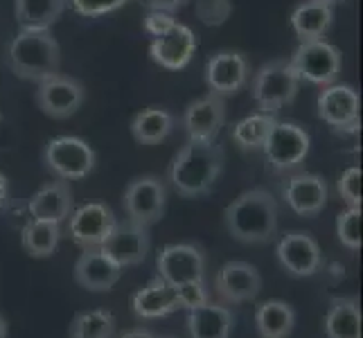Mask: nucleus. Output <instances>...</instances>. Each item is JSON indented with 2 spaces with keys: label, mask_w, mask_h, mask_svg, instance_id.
I'll return each mask as SVG.
<instances>
[{
  "label": "nucleus",
  "mask_w": 363,
  "mask_h": 338,
  "mask_svg": "<svg viewBox=\"0 0 363 338\" xmlns=\"http://www.w3.org/2000/svg\"><path fill=\"white\" fill-rule=\"evenodd\" d=\"M223 162H226V152L217 140H190L172 160L169 183L183 198L206 196L217 185Z\"/></svg>",
  "instance_id": "nucleus-1"
},
{
  "label": "nucleus",
  "mask_w": 363,
  "mask_h": 338,
  "mask_svg": "<svg viewBox=\"0 0 363 338\" xmlns=\"http://www.w3.org/2000/svg\"><path fill=\"white\" fill-rule=\"evenodd\" d=\"M223 225L242 244H269L278 235V203L264 187L246 190L223 210Z\"/></svg>",
  "instance_id": "nucleus-2"
},
{
  "label": "nucleus",
  "mask_w": 363,
  "mask_h": 338,
  "mask_svg": "<svg viewBox=\"0 0 363 338\" xmlns=\"http://www.w3.org/2000/svg\"><path fill=\"white\" fill-rule=\"evenodd\" d=\"M7 66L16 77L39 84L59 72L61 47L50 30L21 28L7 47Z\"/></svg>",
  "instance_id": "nucleus-3"
},
{
  "label": "nucleus",
  "mask_w": 363,
  "mask_h": 338,
  "mask_svg": "<svg viewBox=\"0 0 363 338\" xmlns=\"http://www.w3.org/2000/svg\"><path fill=\"white\" fill-rule=\"evenodd\" d=\"M300 77L284 59H275L262 66L250 81V95L262 113H275L291 104L298 95Z\"/></svg>",
  "instance_id": "nucleus-4"
},
{
  "label": "nucleus",
  "mask_w": 363,
  "mask_h": 338,
  "mask_svg": "<svg viewBox=\"0 0 363 338\" xmlns=\"http://www.w3.org/2000/svg\"><path fill=\"white\" fill-rule=\"evenodd\" d=\"M309 133L303 127L294 122H275L262 145V152L275 174H286L303 165L309 154Z\"/></svg>",
  "instance_id": "nucleus-5"
},
{
  "label": "nucleus",
  "mask_w": 363,
  "mask_h": 338,
  "mask_svg": "<svg viewBox=\"0 0 363 338\" xmlns=\"http://www.w3.org/2000/svg\"><path fill=\"white\" fill-rule=\"evenodd\" d=\"M43 160L45 167L55 176L64 181H79L93 171L97 156L93 152V147L86 140H82V137L59 135L45 145Z\"/></svg>",
  "instance_id": "nucleus-6"
},
{
  "label": "nucleus",
  "mask_w": 363,
  "mask_h": 338,
  "mask_svg": "<svg viewBox=\"0 0 363 338\" xmlns=\"http://www.w3.org/2000/svg\"><path fill=\"white\" fill-rule=\"evenodd\" d=\"M289 64L294 66L300 79H307L309 84H316L323 89V86L336 84L343 68V59L339 47L325 39H318L300 43Z\"/></svg>",
  "instance_id": "nucleus-7"
},
{
  "label": "nucleus",
  "mask_w": 363,
  "mask_h": 338,
  "mask_svg": "<svg viewBox=\"0 0 363 338\" xmlns=\"http://www.w3.org/2000/svg\"><path fill=\"white\" fill-rule=\"evenodd\" d=\"M122 205L127 217L140 225H154L162 219L167 205V187L158 176L133 179L122 196Z\"/></svg>",
  "instance_id": "nucleus-8"
},
{
  "label": "nucleus",
  "mask_w": 363,
  "mask_h": 338,
  "mask_svg": "<svg viewBox=\"0 0 363 338\" xmlns=\"http://www.w3.org/2000/svg\"><path fill=\"white\" fill-rule=\"evenodd\" d=\"M318 118L334 131L357 133L361 127V99L352 86L330 84L318 95Z\"/></svg>",
  "instance_id": "nucleus-9"
},
{
  "label": "nucleus",
  "mask_w": 363,
  "mask_h": 338,
  "mask_svg": "<svg viewBox=\"0 0 363 338\" xmlns=\"http://www.w3.org/2000/svg\"><path fill=\"white\" fill-rule=\"evenodd\" d=\"M36 106L45 116L55 120H66L79 111L86 99V89L79 79L68 77V74H52L43 81L36 84Z\"/></svg>",
  "instance_id": "nucleus-10"
},
{
  "label": "nucleus",
  "mask_w": 363,
  "mask_h": 338,
  "mask_svg": "<svg viewBox=\"0 0 363 338\" xmlns=\"http://www.w3.org/2000/svg\"><path fill=\"white\" fill-rule=\"evenodd\" d=\"M149 246H152V237H149L147 225L127 219L116 221L113 230L108 232L99 250L106 253L120 269H127L143 264L149 253Z\"/></svg>",
  "instance_id": "nucleus-11"
},
{
  "label": "nucleus",
  "mask_w": 363,
  "mask_h": 338,
  "mask_svg": "<svg viewBox=\"0 0 363 338\" xmlns=\"http://www.w3.org/2000/svg\"><path fill=\"white\" fill-rule=\"evenodd\" d=\"M158 278L169 286L185 282H203L206 275V255L201 248L192 244H169L158 253L156 259Z\"/></svg>",
  "instance_id": "nucleus-12"
},
{
  "label": "nucleus",
  "mask_w": 363,
  "mask_h": 338,
  "mask_svg": "<svg viewBox=\"0 0 363 338\" xmlns=\"http://www.w3.org/2000/svg\"><path fill=\"white\" fill-rule=\"evenodd\" d=\"M280 266L291 275V278H309L318 273L323 264L318 242L305 230L284 232L275 248Z\"/></svg>",
  "instance_id": "nucleus-13"
},
{
  "label": "nucleus",
  "mask_w": 363,
  "mask_h": 338,
  "mask_svg": "<svg viewBox=\"0 0 363 338\" xmlns=\"http://www.w3.org/2000/svg\"><path fill=\"white\" fill-rule=\"evenodd\" d=\"M113 210L104 203H84L68 217L70 240L79 248H99L116 225Z\"/></svg>",
  "instance_id": "nucleus-14"
},
{
  "label": "nucleus",
  "mask_w": 363,
  "mask_h": 338,
  "mask_svg": "<svg viewBox=\"0 0 363 338\" xmlns=\"http://www.w3.org/2000/svg\"><path fill=\"white\" fill-rule=\"evenodd\" d=\"M248 79L250 64L237 50H221V52H215L208 59L206 81L210 86V93H217L221 97L237 95L240 91H244Z\"/></svg>",
  "instance_id": "nucleus-15"
},
{
  "label": "nucleus",
  "mask_w": 363,
  "mask_h": 338,
  "mask_svg": "<svg viewBox=\"0 0 363 338\" xmlns=\"http://www.w3.org/2000/svg\"><path fill=\"white\" fill-rule=\"evenodd\" d=\"M215 291L223 305H242L262 291V275L248 261H228L215 278Z\"/></svg>",
  "instance_id": "nucleus-16"
},
{
  "label": "nucleus",
  "mask_w": 363,
  "mask_h": 338,
  "mask_svg": "<svg viewBox=\"0 0 363 338\" xmlns=\"http://www.w3.org/2000/svg\"><path fill=\"white\" fill-rule=\"evenodd\" d=\"M282 196L284 203L296 212L298 217H316L323 212V208L328 205V183L318 174H309V171H298L291 174L286 179L282 187Z\"/></svg>",
  "instance_id": "nucleus-17"
},
{
  "label": "nucleus",
  "mask_w": 363,
  "mask_h": 338,
  "mask_svg": "<svg viewBox=\"0 0 363 338\" xmlns=\"http://www.w3.org/2000/svg\"><path fill=\"white\" fill-rule=\"evenodd\" d=\"M223 122H226V102L217 93L196 99L183 113V129L190 140H217Z\"/></svg>",
  "instance_id": "nucleus-18"
},
{
  "label": "nucleus",
  "mask_w": 363,
  "mask_h": 338,
  "mask_svg": "<svg viewBox=\"0 0 363 338\" xmlns=\"http://www.w3.org/2000/svg\"><path fill=\"white\" fill-rule=\"evenodd\" d=\"M196 34L183 23H177L165 34L154 36L149 45V55L160 68L165 70H183L192 61L196 52Z\"/></svg>",
  "instance_id": "nucleus-19"
},
{
  "label": "nucleus",
  "mask_w": 363,
  "mask_h": 338,
  "mask_svg": "<svg viewBox=\"0 0 363 338\" xmlns=\"http://www.w3.org/2000/svg\"><path fill=\"white\" fill-rule=\"evenodd\" d=\"M122 278V269L99 248H86L74 264V280L89 291H108Z\"/></svg>",
  "instance_id": "nucleus-20"
},
{
  "label": "nucleus",
  "mask_w": 363,
  "mask_h": 338,
  "mask_svg": "<svg viewBox=\"0 0 363 338\" xmlns=\"http://www.w3.org/2000/svg\"><path fill=\"white\" fill-rule=\"evenodd\" d=\"M30 215L32 219H41V221H55V223H64L74 210V196H72V187L68 181L59 179L43 185L39 192L30 198Z\"/></svg>",
  "instance_id": "nucleus-21"
},
{
  "label": "nucleus",
  "mask_w": 363,
  "mask_h": 338,
  "mask_svg": "<svg viewBox=\"0 0 363 338\" xmlns=\"http://www.w3.org/2000/svg\"><path fill=\"white\" fill-rule=\"evenodd\" d=\"M131 307H133V314L145 320L165 318L181 309L177 289L169 286L162 278H158V275L147 286H143V289H138L133 293Z\"/></svg>",
  "instance_id": "nucleus-22"
},
{
  "label": "nucleus",
  "mask_w": 363,
  "mask_h": 338,
  "mask_svg": "<svg viewBox=\"0 0 363 338\" xmlns=\"http://www.w3.org/2000/svg\"><path fill=\"white\" fill-rule=\"evenodd\" d=\"M187 332L190 338H230L233 311L215 300L187 309Z\"/></svg>",
  "instance_id": "nucleus-23"
},
{
  "label": "nucleus",
  "mask_w": 363,
  "mask_h": 338,
  "mask_svg": "<svg viewBox=\"0 0 363 338\" xmlns=\"http://www.w3.org/2000/svg\"><path fill=\"white\" fill-rule=\"evenodd\" d=\"M332 18H334L332 5L323 3V0H305V3H300L294 9L291 28L300 39V43L303 41H318L328 34Z\"/></svg>",
  "instance_id": "nucleus-24"
},
{
  "label": "nucleus",
  "mask_w": 363,
  "mask_h": 338,
  "mask_svg": "<svg viewBox=\"0 0 363 338\" xmlns=\"http://www.w3.org/2000/svg\"><path fill=\"white\" fill-rule=\"evenodd\" d=\"M328 338H361V303L359 298H332L325 316Z\"/></svg>",
  "instance_id": "nucleus-25"
},
{
  "label": "nucleus",
  "mask_w": 363,
  "mask_h": 338,
  "mask_svg": "<svg viewBox=\"0 0 363 338\" xmlns=\"http://www.w3.org/2000/svg\"><path fill=\"white\" fill-rule=\"evenodd\" d=\"M174 124H177V120H174L169 111L160 106H149L135 113V118L131 120V133L135 142L140 145H160L174 131Z\"/></svg>",
  "instance_id": "nucleus-26"
},
{
  "label": "nucleus",
  "mask_w": 363,
  "mask_h": 338,
  "mask_svg": "<svg viewBox=\"0 0 363 338\" xmlns=\"http://www.w3.org/2000/svg\"><path fill=\"white\" fill-rule=\"evenodd\" d=\"M296 311L282 300H267L255 311V327L262 338H286L294 332Z\"/></svg>",
  "instance_id": "nucleus-27"
},
{
  "label": "nucleus",
  "mask_w": 363,
  "mask_h": 338,
  "mask_svg": "<svg viewBox=\"0 0 363 338\" xmlns=\"http://www.w3.org/2000/svg\"><path fill=\"white\" fill-rule=\"evenodd\" d=\"M68 0H14V14L21 28L50 30L66 11Z\"/></svg>",
  "instance_id": "nucleus-28"
},
{
  "label": "nucleus",
  "mask_w": 363,
  "mask_h": 338,
  "mask_svg": "<svg viewBox=\"0 0 363 338\" xmlns=\"http://www.w3.org/2000/svg\"><path fill=\"white\" fill-rule=\"evenodd\" d=\"M61 240V223L55 221H41V219H30L23 225L21 242L25 253L32 257H50L57 250Z\"/></svg>",
  "instance_id": "nucleus-29"
},
{
  "label": "nucleus",
  "mask_w": 363,
  "mask_h": 338,
  "mask_svg": "<svg viewBox=\"0 0 363 338\" xmlns=\"http://www.w3.org/2000/svg\"><path fill=\"white\" fill-rule=\"evenodd\" d=\"M278 122L275 120L273 113H253V116H248L244 120H240L233 127V142L244 149V152H253V149H262L264 140L269 137L273 124Z\"/></svg>",
  "instance_id": "nucleus-30"
},
{
  "label": "nucleus",
  "mask_w": 363,
  "mask_h": 338,
  "mask_svg": "<svg viewBox=\"0 0 363 338\" xmlns=\"http://www.w3.org/2000/svg\"><path fill=\"white\" fill-rule=\"evenodd\" d=\"M113 334L116 318L102 309L74 316L70 325V338H113Z\"/></svg>",
  "instance_id": "nucleus-31"
},
{
  "label": "nucleus",
  "mask_w": 363,
  "mask_h": 338,
  "mask_svg": "<svg viewBox=\"0 0 363 338\" xmlns=\"http://www.w3.org/2000/svg\"><path fill=\"white\" fill-rule=\"evenodd\" d=\"M361 230H363L361 208H347L341 212L339 219H336V235H339V242L347 250H361V244H363Z\"/></svg>",
  "instance_id": "nucleus-32"
},
{
  "label": "nucleus",
  "mask_w": 363,
  "mask_h": 338,
  "mask_svg": "<svg viewBox=\"0 0 363 338\" xmlns=\"http://www.w3.org/2000/svg\"><path fill=\"white\" fill-rule=\"evenodd\" d=\"M194 14L208 28H219L233 14V0H196Z\"/></svg>",
  "instance_id": "nucleus-33"
},
{
  "label": "nucleus",
  "mask_w": 363,
  "mask_h": 338,
  "mask_svg": "<svg viewBox=\"0 0 363 338\" xmlns=\"http://www.w3.org/2000/svg\"><path fill=\"white\" fill-rule=\"evenodd\" d=\"M361 167H350L339 179V194L347 208H361Z\"/></svg>",
  "instance_id": "nucleus-34"
},
{
  "label": "nucleus",
  "mask_w": 363,
  "mask_h": 338,
  "mask_svg": "<svg viewBox=\"0 0 363 338\" xmlns=\"http://www.w3.org/2000/svg\"><path fill=\"white\" fill-rule=\"evenodd\" d=\"M129 0H68V5L86 18H97L127 5Z\"/></svg>",
  "instance_id": "nucleus-35"
},
{
  "label": "nucleus",
  "mask_w": 363,
  "mask_h": 338,
  "mask_svg": "<svg viewBox=\"0 0 363 338\" xmlns=\"http://www.w3.org/2000/svg\"><path fill=\"white\" fill-rule=\"evenodd\" d=\"M174 289H177V298H179L181 309H194V307L203 305L210 300L203 282H185V284L174 286Z\"/></svg>",
  "instance_id": "nucleus-36"
},
{
  "label": "nucleus",
  "mask_w": 363,
  "mask_h": 338,
  "mask_svg": "<svg viewBox=\"0 0 363 338\" xmlns=\"http://www.w3.org/2000/svg\"><path fill=\"white\" fill-rule=\"evenodd\" d=\"M179 21L174 18L172 11H160V9H147V16H145V23H143V28L147 34H152V36H160V34H165L169 28H174Z\"/></svg>",
  "instance_id": "nucleus-37"
},
{
  "label": "nucleus",
  "mask_w": 363,
  "mask_h": 338,
  "mask_svg": "<svg viewBox=\"0 0 363 338\" xmlns=\"http://www.w3.org/2000/svg\"><path fill=\"white\" fill-rule=\"evenodd\" d=\"M140 3L147 9H160V11H179L181 7H185L190 0H140Z\"/></svg>",
  "instance_id": "nucleus-38"
},
{
  "label": "nucleus",
  "mask_w": 363,
  "mask_h": 338,
  "mask_svg": "<svg viewBox=\"0 0 363 338\" xmlns=\"http://www.w3.org/2000/svg\"><path fill=\"white\" fill-rule=\"evenodd\" d=\"M7 194H9V185H7V179H5V174H0V208L5 205V201H7Z\"/></svg>",
  "instance_id": "nucleus-39"
},
{
  "label": "nucleus",
  "mask_w": 363,
  "mask_h": 338,
  "mask_svg": "<svg viewBox=\"0 0 363 338\" xmlns=\"http://www.w3.org/2000/svg\"><path fill=\"white\" fill-rule=\"evenodd\" d=\"M122 338H154L147 329H133V332H127Z\"/></svg>",
  "instance_id": "nucleus-40"
},
{
  "label": "nucleus",
  "mask_w": 363,
  "mask_h": 338,
  "mask_svg": "<svg viewBox=\"0 0 363 338\" xmlns=\"http://www.w3.org/2000/svg\"><path fill=\"white\" fill-rule=\"evenodd\" d=\"M0 338H7V320L0 316Z\"/></svg>",
  "instance_id": "nucleus-41"
},
{
  "label": "nucleus",
  "mask_w": 363,
  "mask_h": 338,
  "mask_svg": "<svg viewBox=\"0 0 363 338\" xmlns=\"http://www.w3.org/2000/svg\"><path fill=\"white\" fill-rule=\"evenodd\" d=\"M323 3H328V5H334V3H341V0H323Z\"/></svg>",
  "instance_id": "nucleus-42"
},
{
  "label": "nucleus",
  "mask_w": 363,
  "mask_h": 338,
  "mask_svg": "<svg viewBox=\"0 0 363 338\" xmlns=\"http://www.w3.org/2000/svg\"><path fill=\"white\" fill-rule=\"evenodd\" d=\"M0 122H3V116H0Z\"/></svg>",
  "instance_id": "nucleus-43"
}]
</instances>
